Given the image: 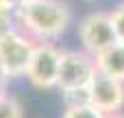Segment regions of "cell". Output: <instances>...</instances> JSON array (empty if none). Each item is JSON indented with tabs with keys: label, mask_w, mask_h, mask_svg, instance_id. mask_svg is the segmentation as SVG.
<instances>
[{
	"label": "cell",
	"mask_w": 124,
	"mask_h": 118,
	"mask_svg": "<svg viewBox=\"0 0 124 118\" xmlns=\"http://www.w3.org/2000/svg\"><path fill=\"white\" fill-rule=\"evenodd\" d=\"M20 24L37 39H57L72 22V11L63 0H35L31 4L17 7Z\"/></svg>",
	"instance_id": "cell-1"
},
{
	"label": "cell",
	"mask_w": 124,
	"mask_h": 118,
	"mask_svg": "<svg viewBox=\"0 0 124 118\" xmlns=\"http://www.w3.org/2000/svg\"><path fill=\"white\" fill-rule=\"evenodd\" d=\"M96 74L98 68L94 55L78 50H63L57 88L65 94H85Z\"/></svg>",
	"instance_id": "cell-2"
},
{
	"label": "cell",
	"mask_w": 124,
	"mask_h": 118,
	"mask_svg": "<svg viewBox=\"0 0 124 118\" xmlns=\"http://www.w3.org/2000/svg\"><path fill=\"white\" fill-rule=\"evenodd\" d=\"M35 44L13 28L0 31V74L7 79L26 77Z\"/></svg>",
	"instance_id": "cell-3"
},
{
	"label": "cell",
	"mask_w": 124,
	"mask_h": 118,
	"mask_svg": "<svg viewBox=\"0 0 124 118\" xmlns=\"http://www.w3.org/2000/svg\"><path fill=\"white\" fill-rule=\"evenodd\" d=\"M61 57H63V50H59L54 44H50V42L35 44V50H33V57H31L28 70H26V79L39 90L57 88Z\"/></svg>",
	"instance_id": "cell-4"
},
{
	"label": "cell",
	"mask_w": 124,
	"mask_h": 118,
	"mask_svg": "<svg viewBox=\"0 0 124 118\" xmlns=\"http://www.w3.org/2000/svg\"><path fill=\"white\" fill-rule=\"evenodd\" d=\"M78 39H81L85 53H89L94 57L100 55L102 50H107L109 46H113L118 42V37H116L113 24H111V15L102 13V11L85 15L78 22Z\"/></svg>",
	"instance_id": "cell-5"
},
{
	"label": "cell",
	"mask_w": 124,
	"mask_h": 118,
	"mask_svg": "<svg viewBox=\"0 0 124 118\" xmlns=\"http://www.w3.org/2000/svg\"><path fill=\"white\" fill-rule=\"evenodd\" d=\"M85 101L107 116L120 114V109L124 107V83L98 72L89 90L85 92Z\"/></svg>",
	"instance_id": "cell-6"
},
{
	"label": "cell",
	"mask_w": 124,
	"mask_h": 118,
	"mask_svg": "<svg viewBox=\"0 0 124 118\" xmlns=\"http://www.w3.org/2000/svg\"><path fill=\"white\" fill-rule=\"evenodd\" d=\"M94 59H96L98 72L124 83V42H116L113 46H109L107 50H102Z\"/></svg>",
	"instance_id": "cell-7"
},
{
	"label": "cell",
	"mask_w": 124,
	"mask_h": 118,
	"mask_svg": "<svg viewBox=\"0 0 124 118\" xmlns=\"http://www.w3.org/2000/svg\"><path fill=\"white\" fill-rule=\"evenodd\" d=\"M61 118H109V116L102 114L100 109H96L94 105H89L87 101H83V103H72L61 114Z\"/></svg>",
	"instance_id": "cell-8"
},
{
	"label": "cell",
	"mask_w": 124,
	"mask_h": 118,
	"mask_svg": "<svg viewBox=\"0 0 124 118\" xmlns=\"http://www.w3.org/2000/svg\"><path fill=\"white\" fill-rule=\"evenodd\" d=\"M0 118H24L22 103L11 94H0Z\"/></svg>",
	"instance_id": "cell-9"
},
{
	"label": "cell",
	"mask_w": 124,
	"mask_h": 118,
	"mask_svg": "<svg viewBox=\"0 0 124 118\" xmlns=\"http://www.w3.org/2000/svg\"><path fill=\"white\" fill-rule=\"evenodd\" d=\"M109 15H111V24H113L118 42H124V2H120Z\"/></svg>",
	"instance_id": "cell-10"
},
{
	"label": "cell",
	"mask_w": 124,
	"mask_h": 118,
	"mask_svg": "<svg viewBox=\"0 0 124 118\" xmlns=\"http://www.w3.org/2000/svg\"><path fill=\"white\" fill-rule=\"evenodd\" d=\"M13 2H15V7H24V4H31L35 0H13Z\"/></svg>",
	"instance_id": "cell-11"
},
{
	"label": "cell",
	"mask_w": 124,
	"mask_h": 118,
	"mask_svg": "<svg viewBox=\"0 0 124 118\" xmlns=\"http://www.w3.org/2000/svg\"><path fill=\"white\" fill-rule=\"evenodd\" d=\"M109 118H124V114H113V116H109Z\"/></svg>",
	"instance_id": "cell-12"
},
{
	"label": "cell",
	"mask_w": 124,
	"mask_h": 118,
	"mask_svg": "<svg viewBox=\"0 0 124 118\" xmlns=\"http://www.w3.org/2000/svg\"><path fill=\"white\" fill-rule=\"evenodd\" d=\"M87 2H98V0H87Z\"/></svg>",
	"instance_id": "cell-13"
},
{
	"label": "cell",
	"mask_w": 124,
	"mask_h": 118,
	"mask_svg": "<svg viewBox=\"0 0 124 118\" xmlns=\"http://www.w3.org/2000/svg\"><path fill=\"white\" fill-rule=\"evenodd\" d=\"M0 94H2V90H0Z\"/></svg>",
	"instance_id": "cell-14"
}]
</instances>
